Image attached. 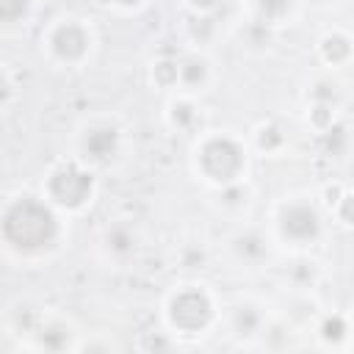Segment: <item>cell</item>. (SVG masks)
Segmentation results:
<instances>
[{
	"mask_svg": "<svg viewBox=\"0 0 354 354\" xmlns=\"http://www.w3.org/2000/svg\"><path fill=\"white\" fill-rule=\"evenodd\" d=\"M0 97H3V80H0Z\"/></svg>",
	"mask_w": 354,
	"mask_h": 354,
	"instance_id": "1",
	"label": "cell"
}]
</instances>
